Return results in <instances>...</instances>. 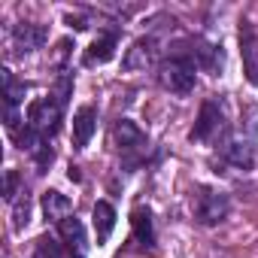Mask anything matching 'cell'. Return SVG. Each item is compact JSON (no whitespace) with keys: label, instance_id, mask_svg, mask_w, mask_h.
<instances>
[{"label":"cell","instance_id":"6da1fadb","mask_svg":"<svg viewBox=\"0 0 258 258\" xmlns=\"http://www.w3.org/2000/svg\"><path fill=\"white\" fill-rule=\"evenodd\" d=\"M112 143L118 149V155L124 158V167L134 170L146 161V152H149V137L143 134V127L131 118H118L112 124Z\"/></svg>","mask_w":258,"mask_h":258},{"label":"cell","instance_id":"7a4b0ae2","mask_svg":"<svg viewBox=\"0 0 258 258\" xmlns=\"http://www.w3.org/2000/svg\"><path fill=\"white\" fill-rule=\"evenodd\" d=\"M158 82H161L167 91L179 94V97H185V94L195 91V85H198V67H195L188 49H185V52H173V55L158 67Z\"/></svg>","mask_w":258,"mask_h":258},{"label":"cell","instance_id":"3957f363","mask_svg":"<svg viewBox=\"0 0 258 258\" xmlns=\"http://www.w3.org/2000/svg\"><path fill=\"white\" fill-rule=\"evenodd\" d=\"M191 213H195V222L204 225V228L222 225L228 219V213H231V198L222 188L198 185L195 195H191Z\"/></svg>","mask_w":258,"mask_h":258},{"label":"cell","instance_id":"277c9868","mask_svg":"<svg viewBox=\"0 0 258 258\" xmlns=\"http://www.w3.org/2000/svg\"><path fill=\"white\" fill-rule=\"evenodd\" d=\"M225 134H228V115H225L222 103H219L216 97L204 100L201 115H198V121H195V127H191L188 140H191V143H207V146H213V143L225 140Z\"/></svg>","mask_w":258,"mask_h":258},{"label":"cell","instance_id":"5b68a950","mask_svg":"<svg viewBox=\"0 0 258 258\" xmlns=\"http://www.w3.org/2000/svg\"><path fill=\"white\" fill-rule=\"evenodd\" d=\"M61 121H64V106L55 100V94L40 97V100H34V103L28 106V118H25V124L34 127L37 134H43L46 140H52V137L58 134Z\"/></svg>","mask_w":258,"mask_h":258},{"label":"cell","instance_id":"8992f818","mask_svg":"<svg viewBox=\"0 0 258 258\" xmlns=\"http://www.w3.org/2000/svg\"><path fill=\"white\" fill-rule=\"evenodd\" d=\"M219 155L234 170H252L255 167V143L249 137H240V134L225 137L222 146H219Z\"/></svg>","mask_w":258,"mask_h":258},{"label":"cell","instance_id":"52a82bcc","mask_svg":"<svg viewBox=\"0 0 258 258\" xmlns=\"http://www.w3.org/2000/svg\"><path fill=\"white\" fill-rule=\"evenodd\" d=\"M188 55H191V61H195L198 70L222 73V67H225V52H222V46H213V43H207V40H201V37L188 43Z\"/></svg>","mask_w":258,"mask_h":258},{"label":"cell","instance_id":"ba28073f","mask_svg":"<svg viewBox=\"0 0 258 258\" xmlns=\"http://www.w3.org/2000/svg\"><path fill=\"white\" fill-rule=\"evenodd\" d=\"M158 61V40L155 37H140L131 49H127V55H124V70L127 73H137V70H146V67H152Z\"/></svg>","mask_w":258,"mask_h":258},{"label":"cell","instance_id":"9c48e42d","mask_svg":"<svg viewBox=\"0 0 258 258\" xmlns=\"http://www.w3.org/2000/svg\"><path fill=\"white\" fill-rule=\"evenodd\" d=\"M46 40H49V31L43 25L25 22V25H16L13 28V49H16V55H31L37 49H43Z\"/></svg>","mask_w":258,"mask_h":258},{"label":"cell","instance_id":"30bf717a","mask_svg":"<svg viewBox=\"0 0 258 258\" xmlns=\"http://www.w3.org/2000/svg\"><path fill=\"white\" fill-rule=\"evenodd\" d=\"M115 46H118V28H109L103 34H97V40L88 46L82 64L85 67H94V64H106L112 55H115Z\"/></svg>","mask_w":258,"mask_h":258},{"label":"cell","instance_id":"8fae6325","mask_svg":"<svg viewBox=\"0 0 258 258\" xmlns=\"http://www.w3.org/2000/svg\"><path fill=\"white\" fill-rule=\"evenodd\" d=\"M240 52H243V67H246V79L252 85H258V40L249 22L240 25Z\"/></svg>","mask_w":258,"mask_h":258},{"label":"cell","instance_id":"7c38bea8","mask_svg":"<svg viewBox=\"0 0 258 258\" xmlns=\"http://www.w3.org/2000/svg\"><path fill=\"white\" fill-rule=\"evenodd\" d=\"M97 131V109L94 106H79L73 115V146L85 149Z\"/></svg>","mask_w":258,"mask_h":258},{"label":"cell","instance_id":"4fadbf2b","mask_svg":"<svg viewBox=\"0 0 258 258\" xmlns=\"http://www.w3.org/2000/svg\"><path fill=\"white\" fill-rule=\"evenodd\" d=\"M131 228H134V237L143 249L155 246V225H152V210L149 207H137L131 213Z\"/></svg>","mask_w":258,"mask_h":258},{"label":"cell","instance_id":"5bb4252c","mask_svg":"<svg viewBox=\"0 0 258 258\" xmlns=\"http://www.w3.org/2000/svg\"><path fill=\"white\" fill-rule=\"evenodd\" d=\"M43 213L49 222H64L67 216H73V201L67 195H61L58 188H49L43 195Z\"/></svg>","mask_w":258,"mask_h":258},{"label":"cell","instance_id":"9a60e30c","mask_svg":"<svg viewBox=\"0 0 258 258\" xmlns=\"http://www.w3.org/2000/svg\"><path fill=\"white\" fill-rule=\"evenodd\" d=\"M91 219H94V234H97V246H100L109 240V234L115 228V207L109 201H97L91 210Z\"/></svg>","mask_w":258,"mask_h":258},{"label":"cell","instance_id":"2e32d148","mask_svg":"<svg viewBox=\"0 0 258 258\" xmlns=\"http://www.w3.org/2000/svg\"><path fill=\"white\" fill-rule=\"evenodd\" d=\"M58 234H61V240L73 252H82L85 249V228H82V222L76 216H67L64 222H58Z\"/></svg>","mask_w":258,"mask_h":258},{"label":"cell","instance_id":"e0dca14e","mask_svg":"<svg viewBox=\"0 0 258 258\" xmlns=\"http://www.w3.org/2000/svg\"><path fill=\"white\" fill-rule=\"evenodd\" d=\"M0 73H4V97H7V106L19 109V103H22V97H25V82H19L10 67H4Z\"/></svg>","mask_w":258,"mask_h":258},{"label":"cell","instance_id":"ac0fdd59","mask_svg":"<svg viewBox=\"0 0 258 258\" xmlns=\"http://www.w3.org/2000/svg\"><path fill=\"white\" fill-rule=\"evenodd\" d=\"M28 222H31V195H28V188H22V195L13 204V228L16 231H25Z\"/></svg>","mask_w":258,"mask_h":258},{"label":"cell","instance_id":"d6986e66","mask_svg":"<svg viewBox=\"0 0 258 258\" xmlns=\"http://www.w3.org/2000/svg\"><path fill=\"white\" fill-rule=\"evenodd\" d=\"M34 258H64L61 255V243L55 237H40L34 246Z\"/></svg>","mask_w":258,"mask_h":258},{"label":"cell","instance_id":"ffe728a7","mask_svg":"<svg viewBox=\"0 0 258 258\" xmlns=\"http://www.w3.org/2000/svg\"><path fill=\"white\" fill-rule=\"evenodd\" d=\"M19 195H22V191H19V173H16V170H7V176H4V198H7L10 204H16Z\"/></svg>","mask_w":258,"mask_h":258},{"label":"cell","instance_id":"44dd1931","mask_svg":"<svg viewBox=\"0 0 258 258\" xmlns=\"http://www.w3.org/2000/svg\"><path fill=\"white\" fill-rule=\"evenodd\" d=\"M70 91H73V79L64 73V76L58 79V88H55V100H58L61 106H67V97H70Z\"/></svg>","mask_w":258,"mask_h":258},{"label":"cell","instance_id":"7402d4cb","mask_svg":"<svg viewBox=\"0 0 258 258\" xmlns=\"http://www.w3.org/2000/svg\"><path fill=\"white\" fill-rule=\"evenodd\" d=\"M70 258H85V255H82V252H73V255H70Z\"/></svg>","mask_w":258,"mask_h":258}]
</instances>
